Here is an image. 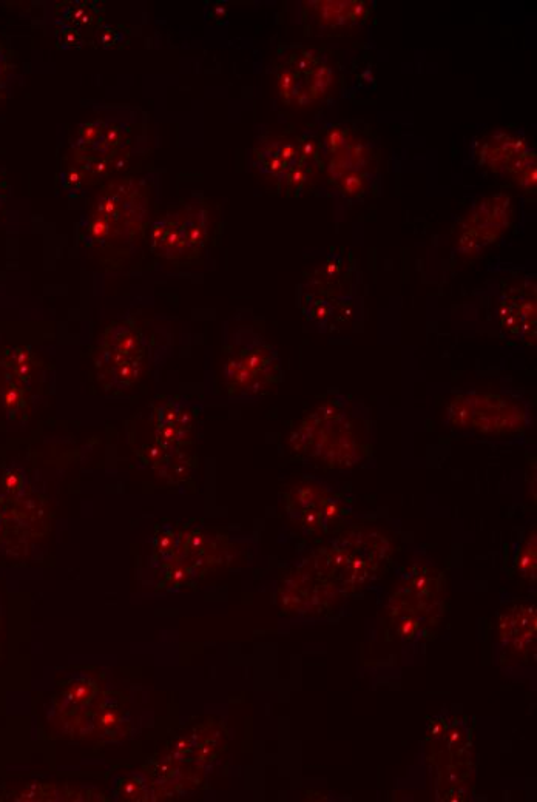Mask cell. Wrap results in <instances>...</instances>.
<instances>
[{
  "mask_svg": "<svg viewBox=\"0 0 537 802\" xmlns=\"http://www.w3.org/2000/svg\"><path fill=\"white\" fill-rule=\"evenodd\" d=\"M198 409L184 397H164L156 401L153 425L184 426L195 428Z\"/></svg>",
  "mask_w": 537,
  "mask_h": 802,
  "instance_id": "21",
  "label": "cell"
},
{
  "mask_svg": "<svg viewBox=\"0 0 537 802\" xmlns=\"http://www.w3.org/2000/svg\"><path fill=\"white\" fill-rule=\"evenodd\" d=\"M221 378L230 400H255L269 394L284 380L278 349L254 327H235L224 338Z\"/></svg>",
  "mask_w": 537,
  "mask_h": 802,
  "instance_id": "7",
  "label": "cell"
},
{
  "mask_svg": "<svg viewBox=\"0 0 537 802\" xmlns=\"http://www.w3.org/2000/svg\"><path fill=\"white\" fill-rule=\"evenodd\" d=\"M210 210L204 201H190L164 213L150 227V249L169 261H192L209 243Z\"/></svg>",
  "mask_w": 537,
  "mask_h": 802,
  "instance_id": "12",
  "label": "cell"
},
{
  "mask_svg": "<svg viewBox=\"0 0 537 802\" xmlns=\"http://www.w3.org/2000/svg\"><path fill=\"white\" fill-rule=\"evenodd\" d=\"M150 221V190L142 178L105 182L93 199L84 224L85 243L124 257L135 252Z\"/></svg>",
  "mask_w": 537,
  "mask_h": 802,
  "instance_id": "4",
  "label": "cell"
},
{
  "mask_svg": "<svg viewBox=\"0 0 537 802\" xmlns=\"http://www.w3.org/2000/svg\"><path fill=\"white\" fill-rule=\"evenodd\" d=\"M31 391L19 385L17 381L11 380L7 375L0 374V408L11 420L27 414L30 405Z\"/></svg>",
  "mask_w": 537,
  "mask_h": 802,
  "instance_id": "22",
  "label": "cell"
},
{
  "mask_svg": "<svg viewBox=\"0 0 537 802\" xmlns=\"http://www.w3.org/2000/svg\"><path fill=\"white\" fill-rule=\"evenodd\" d=\"M2 201H4V195H2V190H0V206H2Z\"/></svg>",
  "mask_w": 537,
  "mask_h": 802,
  "instance_id": "31",
  "label": "cell"
},
{
  "mask_svg": "<svg viewBox=\"0 0 537 802\" xmlns=\"http://www.w3.org/2000/svg\"><path fill=\"white\" fill-rule=\"evenodd\" d=\"M443 423L463 434L513 439L533 428V401L516 389H462L446 403Z\"/></svg>",
  "mask_w": 537,
  "mask_h": 802,
  "instance_id": "5",
  "label": "cell"
},
{
  "mask_svg": "<svg viewBox=\"0 0 537 802\" xmlns=\"http://www.w3.org/2000/svg\"><path fill=\"white\" fill-rule=\"evenodd\" d=\"M283 503L288 519L306 534L329 533L352 513V497L320 477H301L286 489Z\"/></svg>",
  "mask_w": 537,
  "mask_h": 802,
  "instance_id": "11",
  "label": "cell"
},
{
  "mask_svg": "<svg viewBox=\"0 0 537 802\" xmlns=\"http://www.w3.org/2000/svg\"><path fill=\"white\" fill-rule=\"evenodd\" d=\"M59 17L64 25L75 28L76 31L82 28L92 27L98 19V7L92 2H67L58 8Z\"/></svg>",
  "mask_w": 537,
  "mask_h": 802,
  "instance_id": "25",
  "label": "cell"
},
{
  "mask_svg": "<svg viewBox=\"0 0 537 802\" xmlns=\"http://www.w3.org/2000/svg\"><path fill=\"white\" fill-rule=\"evenodd\" d=\"M90 722H93V724L90 725V727H92L90 728V732L95 730L98 735H110V733L119 730V727L125 724V721L124 710H122L118 699H105V701L96 708V712L93 713V719Z\"/></svg>",
  "mask_w": 537,
  "mask_h": 802,
  "instance_id": "24",
  "label": "cell"
},
{
  "mask_svg": "<svg viewBox=\"0 0 537 802\" xmlns=\"http://www.w3.org/2000/svg\"><path fill=\"white\" fill-rule=\"evenodd\" d=\"M374 426L369 406L331 389L295 425L288 446L300 459L325 468H354L372 454Z\"/></svg>",
  "mask_w": 537,
  "mask_h": 802,
  "instance_id": "1",
  "label": "cell"
},
{
  "mask_svg": "<svg viewBox=\"0 0 537 802\" xmlns=\"http://www.w3.org/2000/svg\"><path fill=\"white\" fill-rule=\"evenodd\" d=\"M301 156L294 169L277 184L278 190L286 196H303L312 192L321 176L320 139L306 132L300 135Z\"/></svg>",
  "mask_w": 537,
  "mask_h": 802,
  "instance_id": "18",
  "label": "cell"
},
{
  "mask_svg": "<svg viewBox=\"0 0 537 802\" xmlns=\"http://www.w3.org/2000/svg\"><path fill=\"white\" fill-rule=\"evenodd\" d=\"M44 368L41 358L28 346H10L0 349V374L7 375L19 385L33 389L34 380Z\"/></svg>",
  "mask_w": 537,
  "mask_h": 802,
  "instance_id": "20",
  "label": "cell"
},
{
  "mask_svg": "<svg viewBox=\"0 0 537 802\" xmlns=\"http://www.w3.org/2000/svg\"><path fill=\"white\" fill-rule=\"evenodd\" d=\"M517 573L524 579L534 582L536 579V530L528 531L524 542L519 546L514 557Z\"/></svg>",
  "mask_w": 537,
  "mask_h": 802,
  "instance_id": "27",
  "label": "cell"
},
{
  "mask_svg": "<svg viewBox=\"0 0 537 802\" xmlns=\"http://www.w3.org/2000/svg\"><path fill=\"white\" fill-rule=\"evenodd\" d=\"M8 70L7 56H5L4 48L0 47V79L4 78Z\"/></svg>",
  "mask_w": 537,
  "mask_h": 802,
  "instance_id": "29",
  "label": "cell"
},
{
  "mask_svg": "<svg viewBox=\"0 0 537 802\" xmlns=\"http://www.w3.org/2000/svg\"><path fill=\"white\" fill-rule=\"evenodd\" d=\"M392 554L391 542L380 531L352 530L320 546L304 565L338 593L355 591L377 576Z\"/></svg>",
  "mask_w": 537,
  "mask_h": 802,
  "instance_id": "8",
  "label": "cell"
},
{
  "mask_svg": "<svg viewBox=\"0 0 537 802\" xmlns=\"http://www.w3.org/2000/svg\"><path fill=\"white\" fill-rule=\"evenodd\" d=\"M471 156L480 169L507 178L524 192H536V152L522 133L493 130L474 139Z\"/></svg>",
  "mask_w": 537,
  "mask_h": 802,
  "instance_id": "13",
  "label": "cell"
},
{
  "mask_svg": "<svg viewBox=\"0 0 537 802\" xmlns=\"http://www.w3.org/2000/svg\"><path fill=\"white\" fill-rule=\"evenodd\" d=\"M500 641L519 654L530 653L536 644V608L516 605L499 621Z\"/></svg>",
  "mask_w": 537,
  "mask_h": 802,
  "instance_id": "19",
  "label": "cell"
},
{
  "mask_svg": "<svg viewBox=\"0 0 537 802\" xmlns=\"http://www.w3.org/2000/svg\"><path fill=\"white\" fill-rule=\"evenodd\" d=\"M93 361L99 383L105 391H127L146 374L144 338L133 324L115 321L105 327L99 337Z\"/></svg>",
  "mask_w": 537,
  "mask_h": 802,
  "instance_id": "10",
  "label": "cell"
},
{
  "mask_svg": "<svg viewBox=\"0 0 537 802\" xmlns=\"http://www.w3.org/2000/svg\"><path fill=\"white\" fill-rule=\"evenodd\" d=\"M300 156V136H261L252 150V166L264 178L280 184L300 161Z\"/></svg>",
  "mask_w": 537,
  "mask_h": 802,
  "instance_id": "17",
  "label": "cell"
},
{
  "mask_svg": "<svg viewBox=\"0 0 537 802\" xmlns=\"http://www.w3.org/2000/svg\"><path fill=\"white\" fill-rule=\"evenodd\" d=\"M98 695V684L95 679L88 678L85 674L78 678L71 679L70 684L65 685L64 693L61 695V708L59 710H73L78 712L81 708L92 704Z\"/></svg>",
  "mask_w": 537,
  "mask_h": 802,
  "instance_id": "23",
  "label": "cell"
},
{
  "mask_svg": "<svg viewBox=\"0 0 537 802\" xmlns=\"http://www.w3.org/2000/svg\"><path fill=\"white\" fill-rule=\"evenodd\" d=\"M5 500H7V497L4 494H0V534H2V528H4Z\"/></svg>",
  "mask_w": 537,
  "mask_h": 802,
  "instance_id": "30",
  "label": "cell"
},
{
  "mask_svg": "<svg viewBox=\"0 0 537 802\" xmlns=\"http://www.w3.org/2000/svg\"><path fill=\"white\" fill-rule=\"evenodd\" d=\"M497 329L516 343L536 344V281L521 277L504 284L494 306Z\"/></svg>",
  "mask_w": 537,
  "mask_h": 802,
  "instance_id": "15",
  "label": "cell"
},
{
  "mask_svg": "<svg viewBox=\"0 0 537 802\" xmlns=\"http://www.w3.org/2000/svg\"><path fill=\"white\" fill-rule=\"evenodd\" d=\"M304 320L321 334L348 331L362 324L365 300L360 263L354 253L334 249L297 287Z\"/></svg>",
  "mask_w": 537,
  "mask_h": 802,
  "instance_id": "3",
  "label": "cell"
},
{
  "mask_svg": "<svg viewBox=\"0 0 537 802\" xmlns=\"http://www.w3.org/2000/svg\"><path fill=\"white\" fill-rule=\"evenodd\" d=\"M513 201L508 195L487 196L463 216L454 235V252L459 257H479L505 235L513 223Z\"/></svg>",
  "mask_w": 537,
  "mask_h": 802,
  "instance_id": "14",
  "label": "cell"
},
{
  "mask_svg": "<svg viewBox=\"0 0 537 802\" xmlns=\"http://www.w3.org/2000/svg\"><path fill=\"white\" fill-rule=\"evenodd\" d=\"M113 796L119 801H147L150 796L146 779L138 773L122 775L113 784Z\"/></svg>",
  "mask_w": 537,
  "mask_h": 802,
  "instance_id": "26",
  "label": "cell"
},
{
  "mask_svg": "<svg viewBox=\"0 0 537 802\" xmlns=\"http://www.w3.org/2000/svg\"><path fill=\"white\" fill-rule=\"evenodd\" d=\"M374 5L369 0H306L300 4V21L312 36H343L365 25Z\"/></svg>",
  "mask_w": 537,
  "mask_h": 802,
  "instance_id": "16",
  "label": "cell"
},
{
  "mask_svg": "<svg viewBox=\"0 0 537 802\" xmlns=\"http://www.w3.org/2000/svg\"><path fill=\"white\" fill-rule=\"evenodd\" d=\"M27 486V476H25V471L21 466H10V468L5 469L4 474L0 476V489H2V494L11 497V499L24 496L25 492H27Z\"/></svg>",
  "mask_w": 537,
  "mask_h": 802,
  "instance_id": "28",
  "label": "cell"
},
{
  "mask_svg": "<svg viewBox=\"0 0 537 802\" xmlns=\"http://www.w3.org/2000/svg\"><path fill=\"white\" fill-rule=\"evenodd\" d=\"M278 96L288 107L309 108L328 101L338 85L334 58L312 45H284L274 65Z\"/></svg>",
  "mask_w": 537,
  "mask_h": 802,
  "instance_id": "9",
  "label": "cell"
},
{
  "mask_svg": "<svg viewBox=\"0 0 537 802\" xmlns=\"http://www.w3.org/2000/svg\"><path fill=\"white\" fill-rule=\"evenodd\" d=\"M141 118L132 108H113L78 125L68 144L62 187L78 193L127 169L139 144Z\"/></svg>",
  "mask_w": 537,
  "mask_h": 802,
  "instance_id": "2",
  "label": "cell"
},
{
  "mask_svg": "<svg viewBox=\"0 0 537 802\" xmlns=\"http://www.w3.org/2000/svg\"><path fill=\"white\" fill-rule=\"evenodd\" d=\"M320 139L321 173L346 201H362L380 181V152L351 124H332Z\"/></svg>",
  "mask_w": 537,
  "mask_h": 802,
  "instance_id": "6",
  "label": "cell"
}]
</instances>
